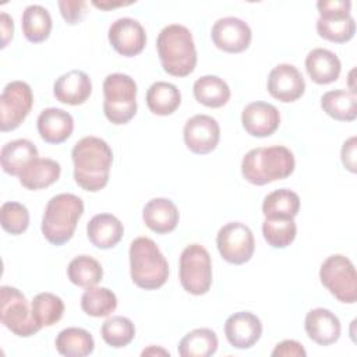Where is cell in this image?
I'll use <instances>...</instances> for the list:
<instances>
[{"mask_svg": "<svg viewBox=\"0 0 357 357\" xmlns=\"http://www.w3.org/2000/svg\"><path fill=\"white\" fill-rule=\"evenodd\" d=\"M84 213V201L74 194L61 192L52 197L42 218V234L53 245L71 240L77 223Z\"/></svg>", "mask_w": 357, "mask_h": 357, "instance_id": "obj_4", "label": "cell"}, {"mask_svg": "<svg viewBox=\"0 0 357 357\" xmlns=\"http://www.w3.org/2000/svg\"><path fill=\"white\" fill-rule=\"evenodd\" d=\"M319 18L317 32L321 38L335 42H349L356 33V22L350 15V0H319L317 3Z\"/></svg>", "mask_w": 357, "mask_h": 357, "instance_id": "obj_7", "label": "cell"}, {"mask_svg": "<svg viewBox=\"0 0 357 357\" xmlns=\"http://www.w3.org/2000/svg\"><path fill=\"white\" fill-rule=\"evenodd\" d=\"M356 137H350L347 141H344L340 152L344 169L351 173H356Z\"/></svg>", "mask_w": 357, "mask_h": 357, "instance_id": "obj_42", "label": "cell"}, {"mask_svg": "<svg viewBox=\"0 0 357 357\" xmlns=\"http://www.w3.org/2000/svg\"><path fill=\"white\" fill-rule=\"evenodd\" d=\"M293 152L283 145L259 146L248 151L241 160L243 177L254 185L283 180L294 172Z\"/></svg>", "mask_w": 357, "mask_h": 357, "instance_id": "obj_2", "label": "cell"}, {"mask_svg": "<svg viewBox=\"0 0 357 357\" xmlns=\"http://www.w3.org/2000/svg\"><path fill=\"white\" fill-rule=\"evenodd\" d=\"M74 180L85 191L96 192L106 187L113 162L112 148L98 137H84L73 151Z\"/></svg>", "mask_w": 357, "mask_h": 357, "instance_id": "obj_1", "label": "cell"}, {"mask_svg": "<svg viewBox=\"0 0 357 357\" xmlns=\"http://www.w3.org/2000/svg\"><path fill=\"white\" fill-rule=\"evenodd\" d=\"M305 350L297 340H283L278 343L272 351L273 357H305Z\"/></svg>", "mask_w": 357, "mask_h": 357, "instance_id": "obj_41", "label": "cell"}, {"mask_svg": "<svg viewBox=\"0 0 357 357\" xmlns=\"http://www.w3.org/2000/svg\"><path fill=\"white\" fill-rule=\"evenodd\" d=\"M146 106L158 116H169L174 113L181 103V93L174 84L156 81L146 91Z\"/></svg>", "mask_w": 357, "mask_h": 357, "instance_id": "obj_27", "label": "cell"}, {"mask_svg": "<svg viewBox=\"0 0 357 357\" xmlns=\"http://www.w3.org/2000/svg\"><path fill=\"white\" fill-rule=\"evenodd\" d=\"M92 4L98 8H102V10H109V8H113V7H119V6H127V4H131V3H98V1H92Z\"/></svg>", "mask_w": 357, "mask_h": 357, "instance_id": "obj_45", "label": "cell"}, {"mask_svg": "<svg viewBox=\"0 0 357 357\" xmlns=\"http://www.w3.org/2000/svg\"><path fill=\"white\" fill-rule=\"evenodd\" d=\"M300 211L298 195L287 188L269 192L262 202V213L265 218H291Z\"/></svg>", "mask_w": 357, "mask_h": 357, "instance_id": "obj_33", "label": "cell"}, {"mask_svg": "<svg viewBox=\"0 0 357 357\" xmlns=\"http://www.w3.org/2000/svg\"><path fill=\"white\" fill-rule=\"evenodd\" d=\"M112 47L121 56L132 57L139 54L146 43V33L144 26L134 18H117L109 26L107 32Z\"/></svg>", "mask_w": 357, "mask_h": 357, "instance_id": "obj_15", "label": "cell"}, {"mask_svg": "<svg viewBox=\"0 0 357 357\" xmlns=\"http://www.w3.org/2000/svg\"><path fill=\"white\" fill-rule=\"evenodd\" d=\"M262 234L271 247L284 248L294 241L297 227L291 218H265Z\"/></svg>", "mask_w": 357, "mask_h": 357, "instance_id": "obj_37", "label": "cell"}, {"mask_svg": "<svg viewBox=\"0 0 357 357\" xmlns=\"http://www.w3.org/2000/svg\"><path fill=\"white\" fill-rule=\"evenodd\" d=\"M35 158H38V149L33 142L25 138L7 142L0 152L1 167L11 176H20L24 167Z\"/></svg>", "mask_w": 357, "mask_h": 357, "instance_id": "obj_26", "label": "cell"}, {"mask_svg": "<svg viewBox=\"0 0 357 357\" xmlns=\"http://www.w3.org/2000/svg\"><path fill=\"white\" fill-rule=\"evenodd\" d=\"M0 29H1V47H6L8 42L13 39L14 22H13V18L4 11L0 14Z\"/></svg>", "mask_w": 357, "mask_h": 357, "instance_id": "obj_43", "label": "cell"}, {"mask_svg": "<svg viewBox=\"0 0 357 357\" xmlns=\"http://www.w3.org/2000/svg\"><path fill=\"white\" fill-rule=\"evenodd\" d=\"M32 103V89L26 82H8L0 95V130L7 132L20 127L29 114Z\"/></svg>", "mask_w": 357, "mask_h": 357, "instance_id": "obj_11", "label": "cell"}, {"mask_svg": "<svg viewBox=\"0 0 357 357\" xmlns=\"http://www.w3.org/2000/svg\"><path fill=\"white\" fill-rule=\"evenodd\" d=\"M321 283L342 303L354 304L357 300V275L353 262L342 255L328 257L319 269Z\"/></svg>", "mask_w": 357, "mask_h": 357, "instance_id": "obj_9", "label": "cell"}, {"mask_svg": "<svg viewBox=\"0 0 357 357\" xmlns=\"http://www.w3.org/2000/svg\"><path fill=\"white\" fill-rule=\"evenodd\" d=\"M304 328L308 337L319 346H329L340 337V321L326 308H314L307 312Z\"/></svg>", "mask_w": 357, "mask_h": 357, "instance_id": "obj_20", "label": "cell"}, {"mask_svg": "<svg viewBox=\"0 0 357 357\" xmlns=\"http://www.w3.org/2000/svg\"><path fill=\"white\" fill-rule=\"evenodd\" d=\"M38 132L40 138L47 144L64 142L74 130L73 116L57 107H47L38 116Z\"/></svg>", "mask_w": 357, "mask_h": 357, "instance_id": "obj_21", "label": "cell"}, {"mask_svg": "<svg viewBox=\"0 0 357 357\" xmlns=\"http://www.w3.org/2000/svg\"><path fill=\"white\" fill-rule=\"evenodd\" d=\"M0 319L8 331L20 337H28L40 331L25 296L11 286L0 287Z\"/></svg>", "mask_w": 357, "mask_h": 357, "instance_id": "obj_10", "label": "cell"}, {"mask_svg": "<svg viewBox=\"0 0 357 357\" xmlns=\"http://www.w3.org/2000/svg\"><path fill=\"white\" fill-rule=\"evenodd\" d=\"M241 123L244 130L257 138L272 135L280 124L279 110L266 102H251L241 113Z\"/></svg>", "mask_w": 357, "mask_h": 357, "instance_id": "obj_18", "label": "cell"}, {"mask_svg": "<svg viewBox=\"0 0 357 357\" xmlns=\"http://www.w3.org/2000/svg\"><path fill=\"white\" fill-rule=\"evenodd\" d=\"M103 113L116 124L128 123L137 113V84L123 73L109 74L103 81Z\"/></svg>", "mask_w": 357, "mask_h": 357, "instance_id": "obj_6", "label": "cell"}, {"mask_svg": "<svg viewBox=\"0 0 357 357\" xmlns=\"http://www.w3.org/2000/svg\"><path fill=\"white\" fill-rule=\"evenodd\" d=\"M60 173L59 162L49 158H35L24 167L18 177L21 185L26 190H42L56 183Z\"/></svg>", "mask_w": 357, "mask_h": 357, "instance_id": "obj_25", "label": "cell"}, {"mask_svg": "<svg viewBox=\"0 0 357 357\" xmlns=\"http://www.w3.org/2000/svg\"><path fill=\"white\" fill-rule=\"evenodd\" d=\"M213 45L227 53H241L251 43V28L237 17L219 18L211 31Z\"/></svg>", "mask_w": 357, "mask_h": 357, "instance_id": "obj_14", "label": "cell"}, {"mask_svg": "<svg viewBox=\"0 0 357 357\" xmlns=\"http://www.w3.org/2000/svg\"><path fill=\"white\" fill-rule=\"evenodd\" d=\"M102 339L110 347H124L135 337V326L130 318L114 315L107 318L100 328Z\"/></svg>", "mask_w": 357, "mask_h": 357, "instance_id": "obj_38", "label": "cell"}, {"mask_svg": "<svg viewBox=\"0 0 357 357\" xmlns=\"http://www.w3.org/2000/svg\"><path fill=\"white\" fill-rule=\"evenodd\" d=\"M225 335L233 347L250 349L262 335L261 319L250 311L234 312L225 322Z\"/></svg>", "mask_w": 357, "mask_h": 357, "instance_id": "obj_17", "label": "cell"}, {"mask_svg": "<svg viewBox=\"0 0 357 357\" xmlns=\"http://www.w3.org/2000/svg\"><path fill=\"white\" fill-rule=\"evenodd\" d=\"M142 219L152 231L167 234L176 229L180 215L173 201L167 198H153L145 204Z\"/></svg>", "mask_w": 357, "mask_h": 357, "instance_id": "obj_22", "label": "cell"}, {"mask_svg": "<svg viewBox=\"0 0 357 357\" xmlns=\"http://www.w3.org/2000/svg\"><path fill=\"white\" fill-rule=\"evenodd\" d=\"M194 98L208 107H222L230 99V88L216 75H204L194 82Z\"/></svg>", "mask_w": 357, "mask_h": 357, "instance_id": "obj_29", "label": "cell"}, {"mask_svg": "<svg viewBox=\"0 0 357 357\" xmlns=\"http://www.w3.org/2000/svg\"><path fill=\"white\" fill-rule=\"evenodd\" d=\"M183 137L185 146L191 152L206 155L218 146L220 127L213 117L208 114H195L185 121Z\"/></svg>", "mask_w": 357, "mask_h": 357, "instance_id": "obj_13", "label": "cell"}, {"mask_svg": "<svg viewBox=\"0 0 357 357\" xmlns=\"http://www.w3.org/2000/svg\"><path fill=\"white\" fill-rule=\"evenodd\" d=\"M116 307L117 297L107 287H88L81 297L82 311L95 318L110 315Z\"/></svg>", "mask_w": 357, "mask_h": 357, "instance_id": "obj_36", "label": "cell"}, {"mask_svg": "<svg viewBox=\"0 0 357 357\" xmlns=\"http://www.w3.org/2000/svg\"><path fill=\"white\" fill-rule=\"evenodd\" d=\"M52 17L49 11L39 4L25 7L21 17V26L24 36L32 42L39 43L49 38L52 31Z\"/></svg>", "mask_w": 357, "mask_h": 357, "instance_id": "obj_30", "label": "cell"}, {"mask_svg": "<svg viewBox=\"0 0 357 357\" xmlns=\"http://www.w3.org/2000/svg\"><path fill=\"white\" fill-rule=\"evenodd\" d=\"M0 223L7 233L14 236L21 234L29 226V212L20 202H4L0 208Z\"/></svg>", "mask_w": 357, "mask_h": 357, "instance_id": "obj_39", "label": "cell"}, {"mask_svg": "<svg viewBox=\"0 0 357 357\" xmlns=\"http://www.w3.org/2000/svg\"><path fill=\"white\" fill-rule=\"evenodd\" d=\"M130 273L132 282L144 290L162 287L169 278V264L156 243L149 237H137L130 245Z\"/></svg>", "mask_w": 357, "mask_h": 357, "instance_id": "obj_5", "label": "cell"}, {"mask_svg": "<svg viewBox=\"0 0 357 357\" xmlns=\"http://www.w3.org/2000/svg\"><path fill=\"white\" fill-rule=\"evenodd\" d=\"M305 70L315 84L326 85L339 78L342 64L333 52L317 47L307 54Z\"/></svg>", "mask_w": 357, "mask_h": 357, "instance_id": "obj_24", "label": "cell"}, {"mask_svg": "<svg viewBox=\"0 0 357 357\" xmlns=\"http://www.w3.org/2000/svg\"><path fill=\"white\" fill-rule=\"evenodd\" d=\"M31 311L35 322L43 326H52L59 322L64 312L63 300L53 293H39L31 303Z\"/></svg>", "mask_w": 357, "mask_h": 357, "instance_id": "obj_35", "label": "cell"}, {"mask_svg": "<svg viewBox=\"0 0 357 357\" xmlns=\"http://www.w3.org/2000/svg\"><path fill=\"white\" fill-rule=\"evenodd\" d=\"M67 276L78 287L96 286L103 278L102 265L89 255H78L67 266Z\"/></svg>", "mask_w": 357, "mask_h": 357, "instance_id": "obj_34", "label": "cell"}, {"mask_svg": "<svg viewBox=\"0 0 357 357\" xmlns=\"http://www.w3.org/2000/svg\"><path fill=\"white\" fill-rule=\"evenodd\" d=\"M57 4L61 17L70 25L78 24L86 13V1L84 0H59Z\"/></svg>", "mask_w": 357, "mask_h": 357, "instance_id": "obj_40", "label": "cell"}, {"mask_svg": "<svg viewBox=\"0 0 357 357\" xmlns=\"http://www.w3.org/2000/svg\"><path fill=\"white\" fill-rule=\"evenodd\" d=\"M180 283L185 291L202 296L212 284V261L208 250L201 244L187 245L180 255Z\"/></svg>", "mask_w": 357, "mask_h": 357, "instance_id": "obj_8", "label": "cell"}, {"mask_svg": "<svg viewBox=\"0 0 357 357\" xmlns=\"http://www.w3.org/2000/svg\"><path fill=\"white\" fill-rule=\"evenodd\" d=\"M123 234V223L112 213H98L86 225L89 241L100 250H109L117 245Z\"/></svg>", "mask_w": 357, "mask_h": 357, "instance_id": "obj_23", "label": "cell"}, {"mask_svg": "<svg viewBox=\"0 0 357 357\" xmlns=\"http://www.w3.org/2000/svg\"><path fill=\"white\" fill-rule=\"evenodd\" d=\"M163 70L173 77H187L197 66V50L188 28L180 24L165 26L156 39Z\"/></svg>", "mask_w": 357, "mask_h": 357, "instance_id": "obj_3", "label": "cell"}, {"mask_svg": "<svg viewBox=\"0 0 357 357\" xmlns=\"http://www.w3.org/2000/svg\"><path fill=\"white\" fill-rule=\"evenodd\" d=\"M216 245L222 258L234 265L248 262L255 250L254 234L241 222H230L222 226L216 236Z\"/></svg>", "mask_w": 357, "mask_h": 357, "instance_id": "obj_12", "label": "cell"}, {"mask_svg": "<svg viewBox=\"0 0 357 357\" xmlns=\"http://www.w3.org/2000/svg\"><path fill=\"white\" fill-rule=\"evenodd\" d=\"M321 107L337 121H353L357 117L356 95L343 89L325 92L321 96Z\"/></svg>", "mask_w": 357, "mask_h": 357, "instance_id": "obj_31", "label": "cell"}, {"mask_svg": "<svg viewBox=\"0 0 357 357\" xmlns=\"http://www.w3.org/2000/svg\"><path fill=\"white\" fill-rule=\"evenodd\" d=\"M266 88L272 98L283 103H290L303 96L305 82L297 67L283 63L271 70Z\"/></svg>", "mask_w": 357, "mask_h": 357, "instance_id": "obj_16", "label": "cell"}, {"mask_svg": "<svg viewBox=\"0 0 357 357\" xmlns=\"http://www.w3.org/2000/svg\"><path fill=\"white\" fill-rule=\"evenodd\" d=\"M218 336L212 329L198 328L188 332L178 343L181 357H209L218 350Z\"/></svg>", "mask_w": 357, "mask_h": 357, "instance_id": "obj_32", "label": "cell"}, {"mask_svg": "<svg viewBox=\"0 0 357 357\" xmlns=\"http://www.w3.org/2000/svg\"><path fill=\"white\" fill-rule=\"evenodd\" d=\"M155 354H160V356H169L167 350H163L160 347H155V346H149L146 350L142 351V356H155Z\"/></svg>", "mask_w": 357, "mask_h": 357, "instance_id": "obj_44", "label": "cell"}, {"mask_svg": "<svg viewBox=\"0 0 357 357\" xmlns=\"http://www.w3.org/2000/svg\"><path fill=\"white\" fill-rule=\"evenodd\" d=\"M56 349L66 357H85L95 349L92 335L82 328H66L56 337Z\"/></svg>", "mask_w": 357, "mask_h": 357, "instance_id": "obj_28", "label": "cell"}, {"mask_svg": "<svg viewBox=\"0 0 357 357\" xmlns=\"http://www.w3.org/2000/svg\"><path fill=\"white\" fill-rule=\"evenodd\" d=\"M53 93L61 103L71 106L82 105L92 93V81L86 73L81 70H71L56 79Z\"/></svg>", "mask_w": 357, "mask_h": 357, "instance_id": "obj_19", "label": "cell"}]
</instances>
